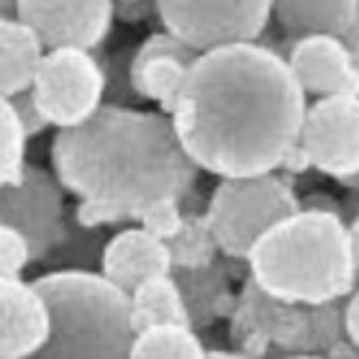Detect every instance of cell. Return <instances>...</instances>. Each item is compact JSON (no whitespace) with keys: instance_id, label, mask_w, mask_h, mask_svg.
<instances>
[{"instance_id":"obj_33","label":"cell","mask_w":359,"mask_h":359,"mask_svg":"<svg viewBox=\"0 0 359 359\" xmlns=\"http://www.w3.org/2000/svg\"><path fill=\"white\" fill-rule=\"evenodd\" d=\"M0 3H3V15L15 13V0H0Z\"/></svg>"},{"instance_id":"obj_13","label":"cell","mask_w":359,"mask_h":359,"mask_svg":"<svg viewBox=\"0 0 359 359\" xmlns=\"http://www.w3.org/2000/svg\"><path fill=\"white\" fill-rule=\"evenodd\" d=\"M3 337L0 354L3 359L41 357L52 339V311L36 287L23 277H3Z\"/></svg>"},{"instance_id":"obj_10","label":"cell","mask_w":359,"mask_h":359,"mask_svg":"<svg viewBox=\"0 0 359 359\" xmlns=\"http://www.w3.org/2000/svg\"><path fill=\"white\" fill-rule=\"evenodd\" d=\"M13 15L36 31L46 49H95L111 34L116 0H15Z\"/></svg>"},{"instance_id":"obj_1","label":"cell","mask_w":359,"mask_h":359,"mask_svg":"<svg viewBox=\"0 0 359 359\" xmlns=\"http://www.w3.org/2000/svg\"><path fill=\"white\" fill-rule=\"evenodd\" d=\"M306 97L287 57L241 41L198 54L170 116L201 170L247 177L277 172L300 147Z\"/></svg>"},{"instance_id":"obj_23","label":"cell","mask_w":359,"mask_h":359,"mask_svg":"<svg viewBox=\"0 0 359 359\" xmlns=\"http://www.w3.org/2000/svg\"><path fill=\"white\" fill-rule=\"evenodd\" d=\"M103 231L105 229H88V226L77 224L75 218H72L65 241L54 249L52 255L46 257L44 262H57L60 267L93 269V264H100L103 249H105V244H108Z\"/></svg>"},{"instance_id":"obj_31","label":"cell","mask_w":359,"mask_h":359,"mask_svg":"<svg viewBox=\"0 0 359 359\" xmlns=\"http://www.w3.org/2000/svg\"><path fill=\"white\" fill-rule=\"evenodd\" d=\"M344 210H346V221L359 218V187H352V190L344 195Z\"/></svg>"},{"instance_id":"obj_12","label":"cell","mask_w":359,"mask_h":359,"mask_svg":"<svg viewBox=\"0 0 359 359\" xmlns=\"http://www.w3.org/2000/svg\"><path fill=\"white\" fill-rule=\"evenodd\" d=\"M300 88L311 97L357 93L359 95V54L341 36L308 34L292 41L287 54Z\"/></svg>"},{"instance_id":"obj_25","label":"cell","mask_w":359,"mask_h":359,"mask_svg":"<svg viewBox=\"0 0 359 359\" xmlns=\"http://www.w3.org/2000/svg\"><path fill=\"white\" fill-rule=\"evenodd\" d=\"M31 262H34L31 241L13 226H0V269H3V277H21L23 269Z\"/></svg>"},{"instance_id":"obj_28","label":"cell","mask_w":359,"mask_h":359,"mask_svg":"<svg viewBox=\"0 0 359 359\" xmlns=\"http://www.w3.org/2000/svg\"><path fill=\"white\" fill-rule=\"evenodd\" d=\"M300 208H316V210H331V213H339V216L346 218L344 201H337L331 198L329 193H311L308 198L300 201Z\"/></svg>"},{"instance_id":"obj_16","label":"cell","mask_w":359,"mask_h":359,"mask_svg":"<svg viewBox=\"0 0 359 359\" xmlns=\"http://www.w3.org/2000/svg\"><path fill=\"white\" fill-rule=\"evenodd\" d=\"M0 46H3V97H11L34 85L39 67L44 62L46 44L29 23H23L15 15H3Z\"/></svg>"},{"instance_id":"obj_32","label":"cell","mask_w":359,"mask_h":359,"mask_svg":"<svg viewBox=\"0 0 359 359\" xmlns=\"http://www.w3.org/2000/svg\"><path fill=\"white\" fill-rule=\"evenodd\" d=\"M349 236H352V252H354V267L359 275V218L349 221Z\"/></svg>"},{"instance_id":"obj_14","label":"cell","mask_w":359,"mask_h":359,"mask_svg":"<svg viewBox=\"0 0 359 359\" xmlns=\"http://www.w3.org/2000/svg\"><path fill=\"white\" fill-rule=\"evenodd\" d=\"M100 269L113 283L126 287L128 292L144 280H149L162 272H172V252L165 239L149 233L142 224L128 226L123 231L108 239L103 249Z\"/></svg>"},{"instance_id":"obj_22","label":"cell","mask_w":359,"mask_h":359,"mask_svg":"<svg viewBox=\"0 0 359 359\" xmlns=\"http://www.w3.org/2000/svg\"><path fill=\"white\" fill-rule=\"evenodd\" d=\"M29 131L15 116L8 97L0 103V182L13 185L23 177L26 170V147H29Z\"/></svg>"},{"instance_id":"obj_3","label":"cell","mask_w":359,"mask_h":359,"mask_svg":"<svg viewBox=\"0 0 359 359\" xmlns=\"http://www.w3.org/2000/svg\"><path fill=\"white\" fill-rule=\"evenodd\" d=\"M264 292L298 306H318L357 290L349 221L331 210L300 208L277 221L247 257Z\"/></svg>"},{"instance_id":"obj_9","label":"cell","mask_w":359,"mask_h":359,"mask_svg":"<svg viewBox=\"0 0 359 359\" xmlns=\"http://www.w3.org/2000/svg\"><path fill=\"white\" fill-rule=\"evenodd\" d=\"M3 224L18 229L31 241L34 262H44L69 229L60 177L44 167L26 165L18 182L3 185Z\"/></svg>"},{"instance_id":"obj_5","label":"cell","mask_w":359,"mask_h":359,"mask_svg":"<svg viewBox=\"0 0 359 359\" xmlns=\"http://www.w3.org/2000/svg\"><path fill=\"white\" fill-rule=\"evenodd\" d=\"M300 210V198L275 172L221 177L205 218L229 259H247L252 247L283 218Z\"/></svg>"},{"instance_id":"obj_2","label":"cell","mask_w":359,"mask_h":359,"mask_svg":"<svg viewBox=\"0 0 359 359\" xmlns=\"http://www.w3.org/2000/svg\"><path fill=\"white\" fill-rule=\"evenodd\" d=\"M52 167L77 201L103 203L139 221L151 203L193 193L201 167L162 111L103 103L88 121L60 128Z\"/></svg>"},{"instance_id":"obj_18","label":"cell","mask_w":359,"mask_h":359,"mask_svg":"<svg viewBox=\"0 0 359 359\" xmlns=\"http://www.w3.org/2000/svg\"><path fill=\"white\" fill-rule=\"evenodd\" d=\"M172 272L177 277L195 331L205 329L218 316H224L226 306L231 303V290L221 264L210 262L205 267H175Z\"/></svg>"},{"instance_id":"obj_6","label":"cell","mask_w":359,"mask_h":359,"mask_svg":"<svg viewBox=\"0 0 359 359\" xmlns=\"http://www.w3.org/2000/svg\"><path fill=\"white\" fill-rule=\"evenodd\" d=\"M167 31L195 52L259 41L275 15V0H154Z\"/></svg>"},{"instance_id":"obj_29","label":"cell","mask_w":359,"mask_h":359,"mask_svg":"<svg viewBox=\"0 0 359 359\" xmlns=\"http://www.w3.org/2000/svg\"><path fill=\"white\" fill-rule=\"evenodd\" d=\"M151 11H157V6L149 8V0H118V6H116V15L126 18V21L149 18Z\"/></svg>"},{"instance_id":"obj_4","label":"cell","mask_w":359,"mask_h":359,"mask_svg":"<svg viewBox=\"0 0 359 359\" xmlns=\"http://www.w3.org/2000/svg\"><path fill=\"white\" fill-rule=\"evenodd\" d=\"M34 283L52 311V339L41 357H131V292L103 269L57 267Z\"/></svg>"},{"instance_id":"obj_17","label":"cell","mask_w":359,"mask_h":359,"mask_svg":"<svg viewBox=\"0 0 359 359\" xmlns=\"http://www.w3.org/2000/svg\"><path fill=\"white\" fill-rule=\"evenodd\" d=\"M359 0H275V18L292 39L308 34L344 36L357 15Z\"/></svg>"},{"instance_id":"obj_26","label":"cell","mask_w":359,"mask_h":359,"mask_svg":"<svg viewBox=\"0 0 359 359\" xmlns=\"http://www.w3.org/2000/svg\"><path fill=\"white\" fill-rule=\"evenodd\" d=\"M11 100V105H13L15 116L21 118V123L26 126V131H29V136H39L44 134L46 128L52 126L49 123V118H46V113L41 111V105H39L36 95H34V90H23V93H15V95L8 97Z\"/></svg>"},{"instance_id":"obj_11","label":"cell","mask_w":359,"mask_h":359,"mask_svg":"<svg viewBox=\"0 0 359 359\" xmlns=\"http://www.w3.org/2000/svg\"><path fill=\"white\" fill-rule=\"evenodd\" d=\"M198 54L201 52H195L193 46L167 29L147 36L131 54V80L139 97L154 103L170 116Z\"/></svg>"},{"instance_id":"obj_21","label":"cell","mask_w":359,"mask_h":359,"mask_svg":"<svg viewBox=\"0 0 359 359\" xmlns=\"http://www.w3.org/2000/svg\"><path fill=\"white\" fill-rule=\"evenodd\" d=\"M167 244L175 267H205L216 262V252H221L205 213H187L182 229Z\"/></svg>"},{"instance_id":"obj_20","label":"cell","mask_w":359,"mask_h":359,"mask_svg":"<svg viewBox=\"0 0 359 359\" xmlns=\"http://www.w3.org/2000/svg\"><path fill=\"white\" fill-rule=\"evenodd\" d=\"M198 331L190 323H157L136 334L131 357H205Z\"/></svg>"},{"instance_id":"obj_15","label":"cell","mask_w":359,"mask_h":359,"mask_svg":"<svg viewBox=\"0 0 359 359\" xmlns=\"http://www.w3.org/2000/svg\"><path fill=\"white\" fill-rule=\"evenodd\" d=\"M306 306L287 303L275 295L264 292L255 280H249L244 287V298L239 303V316L249 329L259 331V337L269 341H280L285 346H303L308 337V311Z\"/></svg>"},{"instance_id":"obj_30","label":"cell","mask_w":359,"mask_h":359,"mask_svg":"<svg viewBox=\"0 0 359 359\" xmlns=\"http://www.w3.org/2000/svg\"><path fill=\"white\" fill-rule=\"evenodd\" d=\"M344 321H346V337H349V341L359 349V290H354L352 295L346 298Z\"/></svg>"},{"instance_id":"obj_27","label":"cell","mask_w":359,"mask_h":359,"mask_svg":"<svg viewBox=\"0 0 359 359\" xmlns=\"http://www.w3.org/2000/svg\"><path fill=\"white\" fill-rule=\"evenodd\" d=\"M77 224L88 226V229H108V226H118L128 224L134 218H128L123 210H116L111 205H103V203H90V201H77L75 216H72Z\"/></svg>"},{"instance_id":"obj_19","label":"cell","mask_w":359,"mask_h":359,"mask_svg":"<svg viewBox=\"0 0 359 359\" xmlns=\"http://www.w3.org/2000/svg\"><path fill=\"white\" fill-rule=\"evenodd\" d=\"M131 311L136 334L157 323H190V313L175 272H162L136 285L131 290Z\"/></svg>"},{"instance_id":"obj_24","label":"cell","mask_w":359,"mask_h":359,"mask_svg":"<svg viewBox=\"0 0 359 359\" xmlns=\"http://www.w3.org/2000/svg\"><path fill=\"white\" fill-rule=\"evenodd\" d=\"M185 216L187 213L182 210V201H177V198H165V201L151 203L149 208L139 216V224L149 233L159 236V239L170 241L175 233L182 229Z\"/></svg>"},{"instance_id":"obj_7","label":"cell","mask_w":359,"mask_h":359,"mask_svg":"<svg viewBox=\"0 0 359 359\" xmlns=\"http://www.w3.org/2000/svg\"><path fill=\"white\" fill-rule=\"evenodd\" d=\"M31 90L54 128H72L105 103L108 77L93 49L60 46L46 49Z\"/></svg>"},{"instance_id":"obj_8","label":"cell","mask_w":359,"mask_h":359,"mask_svg":"<svg viewBox=\"0 0 359 359\" xmlns=\"http://www.w3.org/2000/svg\"><path fill=\"white\" fill-rule=\"evenodd\" d=\"M300 147L308 162L326 177L349 182L359 175V95L316 97L308 105Z\"/></svg>"},{"instance_id":"obj_34","label":"cell","mask_w":359,"mask_h":359,"mask_svg":"<svg viewBox=\"0 0 359 359\" xmlns=\"http://www.w3.org/2000/svg\"><path fill=\"white\" fill-rule=\"evenodd\" d=\"M344 185L349 187V190H352V187H359V175H357V177H352V180H349V182H344Z\"/></svg>"}]
</instances>
